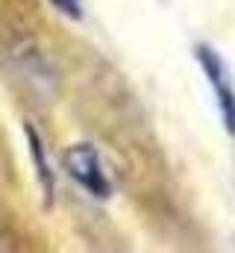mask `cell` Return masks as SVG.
<instances>
[{
	"mask_svg": "<svg viewBox=\"0 0 235 253\" xmlns=\"http://www.w3.org/2000/svg\"><path fill=\"white\" fill-rule=\"evenodd\" d=\"M65 168H68V174L88 191L91 197H97V200L112 197V183H109V177H106V171H103L100 153H97L91 144H74V147H68V153H65Z\"/></svg>",
	"mask_w": 235,
	"mask_h": 253,
	"instance_id": "obj_1",
	"label": "cell"
},
{
	"mask_svg": "<svg viewBox=\"0 0 235 253\" xmlns=\"http://www.w3.org/2000/svg\"><path fill=\"white\" fill-rule=\"evenodd\" d=\"M27 141H30L36 177H39V183H41V189H44V197H47V203H50V200H53V191H56V177H53V171H50V162H47V150H44L41 135L36 132V126H30V124H27Z\"/></svg>",
	"mask_w": 235,
	"mask_h": 253,
	"instance_id": "obj_3",
	"label": "cell"
},
{
	"mask_svg": "<svg viewBox=\"0 0 235 253\" xmlns=\"http://www.w3.org/2000/svg\"><path fill=\"white\" fill-rule=\"evenodd\" d=\"M197 62L203 65L206 71V80L218 97V109H221V118H224V126L227 132L235 135V88H233V80H230V71H227V62L218 56V50L200 44L197 47Z\"/></svg>",
	"mask_w": 235,
	"mask_h": 253,
	"instance_id": "obj_2",
	"label": "cell"
},
{
	"mask_svg": "<svg viewBox=\"0 0 235 253\" xmlns=\"http://www.w3.org/2000/svg\"><path fill=\"white\" fill-rule=\"evenodd\" d=\"M53 6H56L62 15H68V18H74V21H79L82 18V9H79V0H53Z\"/></svg>",
	"mask_w": 235,
	"mask_h": 253,
	"instance_id": "obj_4",
	"label": "cell"
}]
</instances>
